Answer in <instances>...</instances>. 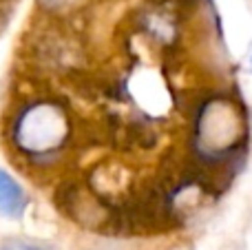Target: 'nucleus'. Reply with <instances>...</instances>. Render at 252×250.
<instances>
[{
	"mask_svg": "<svg viewBox=\"0 0 252 250\" xmlns=\"http://www.w3.org/2000/svg\"><path fill=\"white\" fill-rule=\"evenodd\" d=\"M62 137H64L62 115L58 111H51L49 106H40L25 113L18 124V140L27 149H49V146L60 144Z\"/></svg>",
	"mask_w": 252,
	"mask_h": 250,
	"instance_id": "1",
	"label": "nucleus"
},
{
	"mask_svg": "<svg viewBox=\"0 0 252 250\" xmlns=\"http://www.w3.org/2000/svg\"><path fill=\"white\" fill-rule=\"evenodd\" d=\"M27 206L25 190L7 171H0V213L7 217H18Z\"/></svg>",
	"mask_w": 252,
	"mask_h": 250,
	"instance_id": "2",
	"label": "nucleus"
},
{
	"mask_svg": "<svg viewBox=\"0 0 252 250\" xmlns=\"http://www.w3.org/2000/svg\"><path fill=\"white\" fill-rule=\"evenodd\" d=\"M0 250H42V248L29 242H9L4 246H0Z\"/></svg>",
	"mask_w": 252,
	"mask_h": 250,
	"instance_id": "3",
	"label": "nucleus"
}]
</instances>
